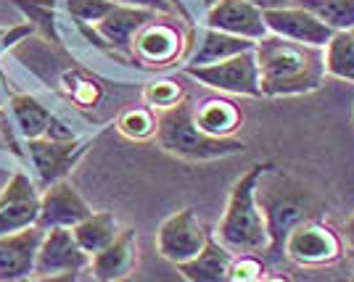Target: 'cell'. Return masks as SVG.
<instances>
[{
  "instance_id": "obj_3",
  "label": "cell",
  "mask_w": 354,
  "mask_h": 282,
  "mask_svg": "<svg viewBox=\"0 0 354 282\" xmlns=\"http://www.w3.org/2000/svg\"><path fill=\"white\" fill-rule=\"evenodd\" d=\"M156 140L167 153L185 161H214L225 156H236L246 148L241 140L233 137H214L207 134L193 117L191 101H180L177 105L162 111L156 121Z\"/></svg>"
},
{
  "instance_id": "obj_25",
  "label": "cell",
  "mask_w": 354,
  "mask_h": 282,
  "mask_svg": "<svg viewBox=\"0 0 354 282\" xmlns=\"http://www.w3.org/2000/svg\"><path fill=\"white\" fill-rule=\"evenodd\" d=\"M156 114L151 108H130L117 121V130L130 140H146L156 134Z\"/></svg>"
},
{
  "instance_id": "obj_1",
  "label": "cell",
  "mask_w": 354,
  "mask_h": 282,
  "mask_svg": "<svg viewBox=\"0 0 354 282\" xmlns=\"http://www.w3.org/2000/svg\"><path fill=\"white\" fill-rule=\"evenodd\" d=\"M254 56L259 66L262 95H304L323 85L325 50L315 45H301L267 34L254 45Z\"/></svg>"
},
{
  "instance_id": "obj_28",
  "label": "cell",
  "mask_w": 354,
  "mask_h": 282,
  "mask_svg": "<svg viewBox=\"0 0 354 282\" xmlns=\"http://www.w3.org/2000/svg\"><path fill=\"white\" fill-rule=\"evenodd\" d=\"M114 6H117L114 0H66L69 14L77 16L80 21H93V24H98Z\"/></svg>"
},
{
  "instance_id": "obj_16",
  "label": "cell",
  "mask_w": 354,
  "mask_h": 282,
  "mask_svg": "<svg viewBox=\"0 0 354 282\" xmlns=\"http://www.w3.org/2000/svg\"><path fill=\"white\" fill-rule=\"evenodd\" d=\"M156 19V11L148 8H133V6H114L109 14L95 24L98 34L106 43H111L119 50H130L138 37V32L146 27L148 21Z\"/></svg>"
},
{
  "instance_id": "obj_30",
  "label": "cell",
  "mask_w": 354,
  "mask_h": 282,
  "mask_svg": "<svg viewBox=\"0 0 354 282\" xmlns=\"http://www.w3.org/2000/svg\"><path fill=\"white\" fill-rule=\"evenodd\" d=\"M32 282H80V272H61V274H37Z\"/></svg>"
},
{
  "instance_id": "obj_8",
  "label": "cell",
  "mask_w": 354,
  "mask_h": 282,
  "mask_svg": "<svg viewBox=\"0 0 354 282\" xmlns=\"http://www.w3.org/2000/svg\"><path fill=\"white\" fill-rule=\"evenodd\" d=\"M265 24L270 34H275V37L301 45H315V48H325L333 37V30L312 11H307L304 6H283V8L265 11Z\"/></svg>"
},
{
  "instance_id": "obj_22",
  "label": "cell",
  "mask_w": 354,
  "mask_h": 282,
  "mask_svg": "<svg viewBox=\"0 0 354 282\" xmlns=\"http://www.w3.org/2000/svg\"><path fill=\"white\" fill-rule=\"evenodd\" d=\"M11 111H14L16 124H19V130H21V134L27 140L45 137L48 130H50V124H53L50 111L37 98H32V95H14L11 98Z\"/></svg>"
},
{
  "instance_id": "obj_27",
  "label": "cell",
  "mask_w": 354,
  "mask_h": 282,
  "mask_svg": "<svg viewBox=\"0 0 354 282\" xmlns=\"http://www.w3.org/2000/svg\"><path fill=\"white\" fill-rule=\"evenodd\" d=\"M146 101L151 108L167 111V108H172V105H177L183 101V90H180L177 82H167V79L164 82H153V85L146 88Z\"/></svg>"
},
{
  "instance_id": "obj_19",
  "label": "cell",
  "mask_w": 354,
  "mask_h": 282,
  "mask_svg": "<svg viewBox=\"0 0 354 282\" xmlns=\"http://www.w3.org/2000/svg\"><path fill=\"white\" fill-rule=\"evenodd\" d=\"M180 32L162 21H148L143 30L138 32L133 48L143 61H151L156 66H164L180 53Z\"/></svg>"
},
{
  "instance_id": "obj_18",
  "label": "cell",
  "mask_w": 354,
  "mask_h": 282,
  "mask_svg": "<svg viewBox=\"0 0 354 282\" xmlns=\"http://www.w3.org/2000/svg\"><path fill=\"white\" fill-rule=\"evenodd\" d=\"M254 45H257L254 40L236 37V34H227V32L207 27V30L198 34V43L193 45L185 66H209V63H217V61L233 59L238 53L254 50Z\"/></svg>"
},
{
  "instance_id": "obj_21",
  "label": "cell",
  "mask_w": 354,
  "mask_h": 282,
  "mask_svg": "<svg viewBox=\"0 0 354 282\" xmlns=\"http://www.w3.org/2000/svg\"><path fill=\"white\" fill-rule=\"evenodd\" d=\"M72 232H74V238H77V243L82 245V251L93 256V253L104 251L106 245L117 238L119 224H117V216H114V214L98 211V214L85 216L77 227H72Z\"/></svg>"
},
{
  "instance_id": "obj_36",
  "label": "cell",
  "mask_w": 354,
  "mask_h": 282,
  "mask_svg": "<svg viewBox=\"0 0 354 282\" xmlns=\"http://www.w3.org/2000/svg\"><path fill=\"white\" fill-rule=\"evenodd\" d=\"M0 119H3V111H0Z\"/></svg>"
},
{
  "instance_id": "obj_24",
  "label": "cell",
  "mask_w": 354,
  "mask_h": 282,
  "mask_svg": "<svg viewBox=\"0 0 354 282\" xmlns=\"http://www.w3.org/2000/svg\"><path fill=\"white\" fill-rule=\"evenodd\" d=\"M296 6H304L333 32L354 30V0H296Z\"/></svg>"
},
{
  "instance_id": "obj_6",
  "label": "cell",
  "mask_w": 354,
  "mask_h": 282,
  "mask_svg": "<svg viewBox=\"0 0 354 282\" xmlns=\"http://www.w3.org/2000/svg\"><path fill=\"white\" fill-rule=\"evenodd\" d=\"M185 74L198 79L201 85L220 92H233V95H251L259 98L262 88H259V66H257V56L254 50L238 53L233 59L217 61L209 66H185Z\"/></svg>"
},
{
  "instance_id": "obj_37",
  "label": "cell",
  "mask_w": 354,
  "mask_h": 282,
  "mask_svg": "<svg viewBox=\"0 0 354 282\" xmlns=\"http://www.w3.org/2000/svg\"><path fill=\"white\" fill-rule=\"evenodd\" d=\"M346 282H354V277H352V280H346Z\"/></svg>"
},
{
  "instance_id": "obj_14",
  "label": "cell",
  "mask_w": 354,
  "mask_h": 282,
  "mask_svg": "<svg viewBox=\"0 0 354 282\" xmlns=\"http://www.w3.org/2000/svg\"><path fill=\"white\" fill-rule=\"evenodd\" d=\"M207 27L236 34V37H246L254 43L270 34L265 24V11H259L249 0H217L207 11Z\"/></svg>"
},
{
  "instance_id": "obj_10",
  "label": "cell",
  "mask_w": 354,
  "mask_h": 282,
  "mask_svg": "<svg viewBox=\"0 0 354 282\" xmlns=\"http://www.w3.org/2000/svg\"><path fill=\"white\" fill-rule=\"evenodd\" d=\"M43 238L45 230L37 224L11 235H0V282H19L35 274Z\"/></svg>"
},
{
  "instance_id": "obj_34",
  "label": "cell",
  "mask_w": 354,
  "mask_h": 282,
  "mask_svg": "<svg viewBox=\"0 0 354 282\" xmlns=\"http://www.w3.org/2000/svg\"><path fill=\"white\" fill-rule=\"evenodd\" d=\"M19 282H32V277H27V280H19Z\"/></svg>"
},
{
  "instance_id": "obj_26",
  "label": "cell",
  "mask_w": 354,
  "mask_h": 282,
  "mask_svg": "<svg viewBox=\"0 0 354 282\" xmlns=\"http://www.w3.org/2000/svg\"><path fill=\"white\" fill-rule=\"evenodd\" d=\"M262 274H265V264L254 253H236L227 282H257Z\"/></svg>"
},
{
  "instance_id": "obj_29",
  "label": "cell",
  "mask_w": 354,
  "mask_h": 282,
  "mask_svg": "<svg viewBox=\"0 0 354 282\" xmlns=\"http://www.w3.org/2000/svg\"><path fill=\"white\" fill-rule=\"evenodd\" d=\"M117 6H133V8H148L156 14H167L169 11V0H114Z\"/></svg>"
},
{
  "instance_id": "obj_32",
  "label": "cell",
  "mask_w": 354,
  "mask_h": 282,
  "mask_svg": "<svg viewBox=\"0 0 354 282\" xmlns=\"http://www.w3.org/2000/svg\"><path fill=\"white\" fill-rule=\"evenodd\" d=\"M341 238H344V243H346V248L354 253V216H349V219H346V224H344V232H341Z\"/></svg>"
},
{
  "instance_id": "obj_13",
  "label": "cell",
  "mask_w": 354,
  "mask_h": 282,
  "mask_svg": "<svg viewBox=\"0 0 354 282\" xmlns=\"http://www.w3.org/2000/svg\"><path fill=\"white\" fill-rule=\"evenodd\" d=\"M85 145L88 140H53V137H35L27 143L30 159L45 188L59 179H66V172L85 153Z\"/></svg>"
},
{
  "instance_id": "obj_12",
  "label": "cell",
  "mask_w": 354,
  "mask_h": 282,
  "mask_svg": "<svg viewBox=\"0 0 354 282\" xmlns=\"http://www.w3.org/2000/svg\"><path fill=\"white\" fill-rule=\"evenodd\" d=\"M93 211L85 203V198L74 188L69 179H59L48 185L40 195V216L37 227L53 230V227H77Z\"/></svg>"
},
{
  "instance_id": "obj_23",
  "label": "cell",
  "mask_w": 354,
  "mask_h": 282,
  "mask_svg": "<svg viewBox=\"0 0 354 282\" xmlns=\"http://www.w3.org/2000/svg\"><path fill=\"white\" fill-rule=\"evenodd\" d=\"M325 50V72L336 79L354 82V34L352 32H333Z\"/></svg>"
},
{
  "instance_id": "obj_11",
  "label": "cell",
  "mask_w": 354,
  "mask_h": 282,
  "mask_svg": "<svg viewBox=\"0 0 354 282\" xmlns=\"http://www.w3.org/2000/svg\"><path fill=\"white\" fill-rule=\"evenodd\" d=\"M40 195L24 172H16L0 193V235H11L37 224Z\"/></svg>"
},
{
  "instance_id": "obj_5",
  "label": "cell",
  "mask_w": 354,
  "mask_h": 282,
  "mask_svg": "<svg viewBox=\"0 0 354 282\" xmlns=\"http://www.w3.org/2000/svg\"><path fill=\"white\" fill-rule=\"evenodd\" d=\"M283 256L299 267H325L344 256V238L320 219H304L286 238Z\"/></svg>"
},
{
  "instance_id": "obj_35",
  "label": "cell",
  "mask_w": 354,
  "mask_h": 282,
  "mask_svg": "<svg viewBox=\"0 0 354 282\" xmlns=\"http://www.w3.org/2000/svg\"><path fill=\"white\" fill-rule=\"evenodd\" d=\"M3 34H6V32H3V30H0V37H3Z\"/></svg>"
},
{
  "instance_id": "obj_15",
  "label": "cell",
  "mask_w": 354,
  "mask_h": 282,
  "mask_svg": "<svg viewBox=\"0 0 354 282\" xmlns=\"http://www.w3.org/2000/svg\"><path fill=\"white\" fill-rule=\"evenodd\" d=\"M138 264V238L135 230H119V235L104 251L90 256V269L98 282H119L130 277Z\"/></svg>"
},
{
  "instance_id": "obj_17",
  "label": "cell",
  "mask_w": 354,
  "mask_h": 282,
  "mask_svg": "<svg viewBox=\"0 0 354 282\" xmlns=\"http://www.w3.org/2000/svg\"><path fill=\"white\" fill-rule=\"evenodd\" d=\"M233 259L236 253L230 248H225L217 238H209L201 251L188 261L177 264V269L188 282H227Z\"/></svg>"
},
{
  "instance_id": "obj_9",
  "label": "cell",
  "mask_w": 354,
  "mask_h": 282,
  "mask_svg": "<svg viewBox=\"0 0 354 282\" xmlns=\"http://www.w3.org/2000/svg\"><path fill=\"white\" fill-rule=\"evenodd\" d=\"M90 267V253L74 238L72 227H53L45 230V238L37 251L35 277L37 274H61V272H82Z\"/></svg>"
},
{
  "instance_id": "obj_4",
  "label": "cell",
  "mask_w": 354,
  "mask_h": 282,
  "mask_svg": "<svg viewBox=\"0 0 354 282\" xmlns=\"http://www.w3.org/2000/svg\"><path fill=\"white\" fill-rule=\"evenodd\" d=\"M257 203L262 208L267 235H270L267 253L275 261L283 256V245H286V238L291 235V230L304 219H312V198L299 182L278 174L272 166L257 185Z\"/></svg>"
},
{
  "instance_id": "obj_38",
  "label": "cell",
  "mask_w": 354,
  "mask_h": 282,
  "mask_svg": "<svg viewBox=\"0 0 354 282\" xmlns=\"http://www.w3.org/2000/svg\"><path fill=\"white\" fill-rule=\"evenodd\" d=\"M352 34H354V30H352Z\"/></svg>"
},
{
  "instance_id": "obj_39",
  "label": "cell",
  "mask_w": 354,
  "mask_h": 282,
  "mask_svg": "<svg viewBox=\"0 0 354 282\" xmlns=\"http://www.w3.org/2000/svg\"><path fill=\"white\" fill-rule=\"evenodd\" d=\"M0 101H3V98H0Z\"/></svg>"
},
{
  "instance_id": "obj_2",
  "label": "cell",
  "mask_w": 354,
  "mask_h": 282,
  "mask_svg": "<svg viewBox=\"0 0 354 282\" xmlns=\"http://www.w3.org/2000/svg\"><path fill=\"white\" fill-rule=\"evenodd\" d=\"M270 169H272L270 161L254 163L230 190L225 214L217 224V240L233 253H259L270 248L265 216L257 203V185Z\"/></svg>"
},
{
  "instance_id": "obj_20",
  "label": "cell",
  "mask_w": 354,
  "mask_h": 282,
  "mask_svg": "<svg viewBox=\"0 0 354 282\" xmlns=\"http://www.w3.org/2000/svg\"><path fill=\"white\" fill-rule=\"evenodd\" d=\"M193 117L204 132L214 137H230L243 121L241 111L225 98H207L204 103L193 105Z\"/></svg>"
},
{
  "instance_id": "obj_7",
  "label": "cell",
  "mask_w": 354,
  "mask_h": 282,
  "mask_svg": "<svg viewBox=\"0 0 354 282\" xmlns=\"http://www.w3.org/2000/svg\"><path fill=\"white\" fill-rule=\"evenodd\" d=\"M207 230L193 214V208H183L162 222L159 232H156V248L167 261H172L177 267V264L193 259L207 245Z\"/></svg>"
},
{
  "instance_id": "obj_31",
  "label": "cell",
  "mask_w": 354,
  "mask_h": 282,
  "mask_svg": "<svg viewBox=\"0 0 354 282\" xmlns=\"http://www.w3.org/2000/svg\"><path fill=\"white\" fill-rule=\"evenodd\" d=\"M254 3L259 11H272V8H283V6H291L294 0H249Z\"/></svg>"
},
{
  "instance_id": "obj_33",
  "label": "cell",
  "mask_w": 354,
  "mask_h": 282,
  "mask_svg": "<svg viewBox=\"0 0 354 282\" xmlns=\"http://www.w3.org/2000/svg\"><path fill=\"white\" fill-rule=\"evenodd\" d=\"M257 282H291V280H288L286 274H272V277H265V274H262Z\"/></svg>"
}]
</instances>
